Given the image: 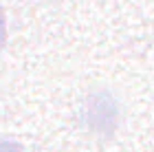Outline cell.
Returning a JSON list of instances; mask_svg holds the SVG:
<instances>
[{
    "instance_id": "obj_1",
    "label": "cell",
    "mask_w": 154,
    "mask_h": 152,
    "mask_svg": "<svg viewBox=\"0 0 154 152\" xmlns=\"http://www.w3.org/2000/svg\"><path fill=\"white\" fill-rule=\"evenodd\" d=\"M0 152H24L22 146L18 141H11V139H0Z\"/></svg>"
},
{
    "instance_id": "obj_2",
    "label": "cell",
    "mask_w": 154,
    "mask_h": 152,
    "mask_svg": "<svg viewBox=\"0 0 154 152\" xmlns=\"http://www.w3.org/2000/svg\"><path fill=\"white\" fill-rule=\"evenodd\" d=\"M5 40H7V20H5L2 7H0V46L5 44Z\"/></svg>"
}]
</instances>
